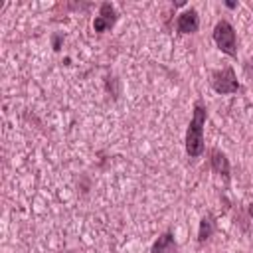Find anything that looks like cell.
<instances>
[{
  "label": "cell",
  "mask_w": 253,
  "mask_h": 253,
  "mask_svg": "<svg viewBox=\"0 0 253 253\" xmlns=\"http://www.w3.org/2000/svg\"><path fill=\"white\" fill-rule=\"evenodd\" d=\"M208 119L206 107L198 101L194 105V115L186 130V152L190 158H198L204 154V125Z\"/></svg>",
  "instance_id": "6da1fadb"
},
{
  "label": "cell",
  "mask_w": 253,
  "mask_h": 253,
  "mask_svg": "<svg viewBox=\"0 0 253 253\" xmlns=\"http://www.w3.org/2000/svg\"><path fill=\"white\" fill-rule=\"evenodd\" d=\"M213 42H215V45L223 53H227L231 57L237 55V36H235V30H233V26L229 22L219 20L215 24V28H213Z\"/></svg>",
  "instance_id": "7a4b0ae2"
},
{
  "label": "cell",
  "mask_w": 253,
  "mask_h": 253,
  "mask_svg": "<svg viewBox=\"0 0 253 253\" xmlns=\"http://www.w3.org/2000/svg\"><path fill=\"white\" fill-rule=\"evenodd\" d=\"M211 87L215 93L219 95H231V93H237L239 91V81L235 77V71L233 67H223V69H215L211 73V79H210Z\"/></svg>",
  "instance_id": "3957f363"
},
{
  "label": "cell",
  "mask_w": 253,
  "mask_h": 253,
  "mask_svg": "<svg viewBox=\"0 0 253 253\" xmlns=\"http://www.w3.org/2000/svg\"><path fill=\"white\" fill-rule=\"evenodd\" d=\"M117 10H115V6L111 4V2H103L101 6H99V14L95 16V20H93V30L97 32V34H103V32H107V30H111L113 26H115V22H117Z\"/></svg>",
  "instance_id": "277c9868"
},
{
  "label": "cell",
  "mask_w": 253,
  "mask_h": 253,
  "mask_svg": "<svg viewBox=\"0 0 253 253\" xmlns=\"http://www.w3.org/2000/svg\"><path fill=\"white\" fill-rule=\"evenodd\" d=\"M176 28H178V32H180V34H196V32H198V28H200L198 12H196L194 8L184 10V12L178 16Z\"/></svg>",
  "instance_id": "5b68a950"
},
{
  "label": "cell",
  "mask_w": 253,
  "mask_h": 253,
  "mask_svg": "<svg viewBox=\"0 0 253 253\" xmlns=\"http://www.w3.org/2000/svg\"><path fill=\"white\" fill-rule=\"evenodd\" d=\"M150 253H178V243L174 239V235L170 231L162 233L154 243H152V251Z\"/></svg>",
  "instance_id": "8992f818"
},
{
  "label": "cell",
  "mask_w": 253,
  "mask_h": 253,
  "mask_svg": "<svg viewBox=\"0 0 253 253\" xmlns=\"http://www.w3.org/2000/svg\"><path fill=\"white\" fill-rule=\"evenodd\" d=\"M210 162H211V168H213L215 174H219V176H223L225 180H229V160L225 158V154H223L221 150L213 148Z\"/></svg>",
  "instance_id": "52a82bcc"
},
{
  "label": "cell",
  "mask_w": 253,
  "mask_h": 253,
  "mask_svg": "<svg viewBox=\"0 0 253 253\" xmlns=\"http://www.w3.org/2000/svg\"><path fill=\"white\" fill-rule=\"evenodd\" d=\"M211 233H213V221H211V217H210V215H206V217H202V221H200V231H198V241H200V243H204V241H208Z\"/></svg>",
  "instance_id": "ba28073f"
},
{
  "label": "cell",
  "mask_w": 253,
  "mask_h": 253,
  "mask_svg": "<svg viewBox=\"0 0 253 253\" xmlns=\"http://www.w3.org/2000/svg\"><path fill=\"white\" fill-rule=\"evenodd\" d=\"M249 213H251V217H253V202L249 204Z\"/></svg>",
  "instance_id": "9c48e42d"
}]
</instances>
